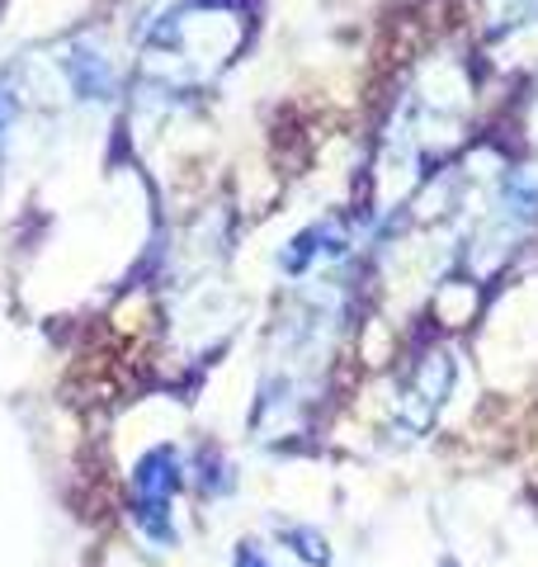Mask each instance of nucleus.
<instances>
[{
	"label": "nucleus",
	"instance_id": "obj_1",
	"mask_svg": "<svg viewBox=\"0 0 538 567\" xmlns=\"http://www.w3.org/2000/svg\"><path fill=\"white\" fill-rule=\"evenodd\" d=\"M170 492H175V458L170 454L142 458V468H137V520L156 544H175Z\"/></svg>",
	"mask_w": 538,
	"mask_h": 567
},
{
	"label": "nucleus",
	"instance_id": "obj_2",
	"mask_svg": "<svg viewBox=\"0 0 538 567\" xmlns=\"http://www.w3.org/2000/svg\"><path fill=\"white\" fill-rule=\"evenodd\" d=\"M289 539L298 544V554L308 558V563H317V567H327V563H331V548H327V539L312 535V529H289Z\"/></svg>",
	"mask_w": 538,
	"mask_h": 567
},
{
	"label": "nucleus",
	"instance_id": "obj_3",
	"mask_svg": "<svg viewBox=\"0 0 538 567\" xmlns=\"http://www.w3.org/2000/svg\"><path fill=\"white\" fill-rule=\"evenodd\" d=\"M237 567H269V563H265V554H260L256 544H241V554H237Z\"/></svg>",
	"mask_w": 538,
	"mask_h": 567
}]
</instances>
